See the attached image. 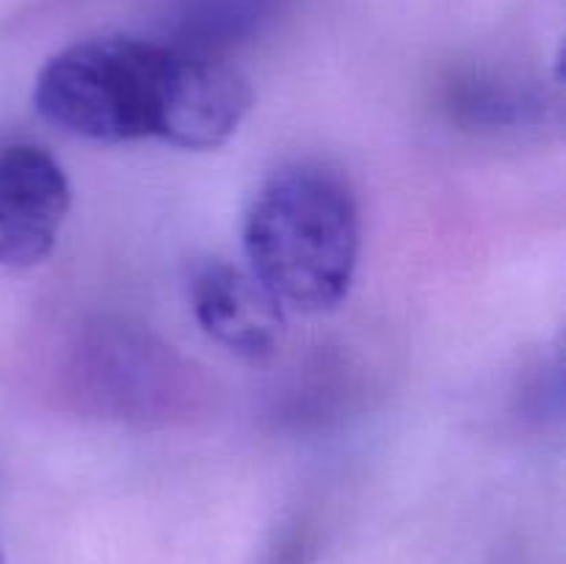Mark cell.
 Returning a JSON list of instances; mask_svg holds the SVG:
<instances>
[{
    "mask_svg": "<svg viewBox=\"0 0 566 564\" xmlns=\"http://www.w3.org/2000/svg\"><path fill=\"white\" fill-rule=\"evenodd\" d=\"M247 77L210 50L138 36H94L42 66L33 105L44 122L88 142L160 138L213 149L252 108Z\"/></svg>",
    "mask_w": 566,
    "mask_h": 564,
    "instance_id": "6da1fadb",
    "label": "cell"
},
{
    "mask_svg": "<svg viewBox=\"0 0 566 564\" xmlns=\"http://www.w3.org/2000/svg\"><path fill=\"white\" fill-rule=\"evenodd\" d=\"M243 252L260 285L302 313L335 310L359 260V205L337 169L313 160L265 177L243 216Z\"/></svg>",
    "mask_w": 566,
    "mask_h": 564,
    "instance_id": "7a4b0ae2",
    "label": "cell"
},
{
    "mask_svg": "<svg viewBox=\"0 0 566 564\" xmlns=\"http://www.w3.org/2000/svg\"><path fill=\"white\" fill-rule=\"evenodd\" d=\"M70 205V180L48 149L31 142L0 144V269L42 263Z\"/></svg>",
    "mask_w": 566,
    "mask_h": 564,
    "instance_id": "3957f363",
    "label": "cell"
},
{
    "mask_svg": "<svg viewBox=\"0 0 566 564\" xmlns=\"http://www.w3.org/2000/svg\"><path fill=\"white\" fill-rule=\"evenodd\" d=\"M191 307L210 341L249 363L271 357L285 335L282 304L252 271L224 260H208L193 271Z\"/></svg>",
    "mask_w": 566,
    "mask_h": 564,
    "instance_id": "277c9868",
    "label": "cell"
},
{
    "mask_svg": "<svg viewBox=\"0 0 566 564\" xmlns=\"http://www.w3.org/2000/svg\"><path fill=\"white\" fill-rule=\"evenodd\" d=\"M280 0H182V25L199 36L191 48L208 50L213 36H232L260 25Z\"/></svg>",
    "mask_w": 566,
    "mask_h": 564,
    "instance_id": "5b68a950",
    "label": "cell"
},
{
    "mask_svg": "<svg viewBox=\"0 0 566 564\" xmlns=\"http://www.w3.org/2000/svg\"><path fill=\"white\" fill-rule=\"evenodd\" d=\"M539 105L534 94L495 81H470L457 97V108L479 125H517Z\"/></svg>",
    "mask_w": 566,
    "mask_h": 564,
    "instance_id": "8992f818",
    "label": "cell"
},
{
    "mask_svg": "<svg viewBox=\"0 0 566 564\" xmlns=\"http://www.w3.org/2000/svg\"><path fill=\"white\" fill-rule=\"evenodd\" d=\"M307 556V545L298 534H293L291 540L282 542V547H276V553L271 556V564H304Z\"/></svg>",
    "mask_w": 566,
    "mask_h": 564,
    "instance_id": "52a82bcc",
    "label": "cell"
},
{
    "mask_svg": "<svg viewBox=\"0 0 566 564\" xmlns=\"http://www.w3.org/2000/svg\"><path fill=\"white\" fill-rule=\"evenodd\" d=\"M0 564H3V553H0Z\"/></svg>",
    "mask_w": 566,
    "mask_h": 564,
    "instance_id": "ba28073f",
    "label": "cell"
}]
</instances>
